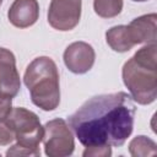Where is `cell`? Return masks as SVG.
Wrapping results in <instances>:
<instances>
[{"instance_id": "6da1fadb", "label": "cell", "mask_w": 157, "mask_h": 157, "mask_svg": "<svg viewBox=\"0 0 157 157\" xmlns=\"http://www.w3.org/2000/svg\"><path fill=\"white\" fill-rule=\"evenodd\" d=\"M135 104L125 92L99 94L69 118V126L86 146H121L134 129Z\"/></svg>"}, {"instance_id": "7a4b0ae2", "label": "cell", "mask_w": 157, "mask_h": 157, "mask_svg": "<svg viewBox=\"0 0 157 157\" xmlns=\"http://www.w3.org/2000/svg\"><path fill=\"white\" fill-rule=\"evenodd\" d=\"M156 43L139 49L123 66V81L131 98L139 104H150L157 97Z\"/></svg>"}, {"instance_id": "3957f363", "label": "cell", "mask_w": 157, "mask_h": 157, "mask_svg": "<svg viewBox=\"0 0 157 157\" xmlns=\"http://www.w3.org/2000/svg\"><path fill=\"white\" fill-rule=\"evenodd\" d=\"M25 85L32 102L43 110H54L60 102L59 72L53 59L36 58L26 69Z\"/></svg>"}, {"instance_id": "277c9868", "label": "cell", "mask_w": 157, "mask_h": 157, "mask_svg": "<svg viewBox=\"0 0 157 157\" xmlns=\"http://www.w3.org/2000/svg\"><path fill=\"white\" fill-rule=\"evenodd\" d=\"M6 123L12 129L18 145L28 148H38L44 129L36 113L22 107H16L11 109Z\"/></svg>"}, {"instance_id": "5b68a950", "label": "cell", "mask_w": 157, "mask_h": 157, "mask_svg": "<svg viewBox=\"0 0 157 157\" xmlns=\"http://www.w3.org/2000/svg\"><path fill=\"white\" fill-rule=\"evenodd\" d=\"M43 144L45 155L49 157H66L74 152L75 140L72 131L64 119L56 118L44 126Z\"/></svg>"}, {"instance_id": "8992f818", "label": "cell", "mask_w": 157, "mask_h": 157, "mask_svg": "<svg viewBox=\"0 0 157 157\" xmlns=\"http://www.w3.org/2000/svg\"><path fill=\"white\" fill-rule=\"evenodd\" d=\"M81 0H52L48 10V22L58 31L74 29L80 22Z\"/></svg>"}, {"instance_id": "52a82bcc", "label": "cell", "mask_w": 157, "mask_h": 157, "mask_svg": "<svg viewBox=\"0 0 157 157\" xmlns=\"http://www.w3.org/2000/svg\"><path fill=\"white\" fill-rule=\"evenodd\" d=\"M21 88L16 59L12 52L0 48V97L13 98Z\"/></svg>"}, {"instance_id": "ba28073f", "label": "cell", "mask_w": 157, "mask_h": 157, "mask_svg": "<svg viewBox=\"0 0 157 157\" xmlns=\"http://www.w3.org/2000/svg\"><path fill=\"white\" fill-rule=\"evenodd\" d=\"M96 54L86 42H74L64 52V63L74 74H85L90 71L94 64Z\"/></svg>"}, {"instance_id": "9c48e42d", "label": "cell", "mask_w": 157, "mask_h": 157, "mask_svg": "<svg viewBox=\"0 0 157 157\" xmlns=\"http://www.w3.org/2000/svg\"><path fill=\"white\" fill-rule=\"evenodd\" d=\"M38 16L39 5L37 0H15L7 12L10 22L18 28H27L34 25Z\"/></svg>"}, {"instance_id": "30bf717a", "label": "cell", "mask_w": 157, "mask_h": 157, "mask_svg": "<svg viewBox=\"0 0 157 157\" xmlns=\"http://www.w3.org/2000/svg\"><path fill=\"white\" fill-rule=\"evenodd\" d=\"M156 21H157L156 13L142 15V16L132 20L126 26L131 42L134 44L156 43V38H157Z\"/></svg>"}, {"instance_id": "8fae6325", "label": "cell", "mask_w": 157, "mask_h": 157, "mask_svg": "<svg viewBox=\"0 0 157 157\" xmlns=\"http://www.w3.org/2000/svg\"><path fill=\"white\" fill-rule=\"evenodd\" d=\"M105 39L108 45L114 52H118V53L129 52L135 45L130 39L128 27L124 25L114 26L110 29H108L105 33Z\"/></svg>"}, {"instance_id": "7c38bea8", "label": "cell", "mask_w": 157, "mask_h": 157, "mask_svg": "<svg viewBox=\"0 0 157 157\" xmlns=\"http://www.w3.org/2000/svg\"><path fill=\"white\" fill-rule=\"evenodd\" d=\"M129 152L134 157L155 156L157 153V145L147 136L139 135L134 137L129 144Z\"/></svg>"}, {"instance_id": "4fadbf2b", "label": "cell", "mask_w": 157, "mask_h": 157, "mask_svg": "<svg viewBox=\"0 0 157 157\" xmlns=\"http://www.w3.org/2000/svg\"><path fill=\"white\" fill-rule=\"evenodd\" d=\"M93 9L94 12L103 18L115 17L123 10V0H94Z\"/></svg>"}, {"instance_id": "5bb4252c", "label": "cell", "mask_w": 157, "mask_h": 157, "mask_svg": "<svg viewBox=\"0 0 157 157\" xmlns=\"http://www.w3.org/2000/svg\"><path fill=\"white\" fill-rule=\"evenodd\" d=\"M6 156H40V151L39 148H28L16 144L7 150Z\"/></svg>"}, {"instance_id": "9a60e30c", "label": "cell", "mask_w": 157, "mask_h": 157, "mask_svg": "<svg viewBox=\"0 0 157 157\" xmlns=\"http://www.w3.org/2000/svg\"><path fill=\"white\" fill-rule=\"evenodd\" d=\"M13 139H15V134L6 123V119L0 121V145L1 146L10 145L13 141Z\"/></svg>"}, {"instance_id": "2e32d148", "label": "cell", "mask_w": 157, "mask_h": 157, "mask_svg": "<svg viewBox=\"0 0 157 157\" xmlns=\"http://www.w3.org/2000/svg\"><path fill=\"white\" fill-rule=\"evenodd\" d=\"M82 155L85 157H87V156L107 157V156L112 155V150H110V146H90V147H86V150L83 151Z\"/></svg>"}, {"instance_id": "e0dca14e", "label": "cell", "mask_w": 157, "mask_h": 157, "mask_svg": "<svg viewBox=\"0 0 157 157\" xmlns=\"http://www.w3.org/2000/svg\"><path fill=\"white\" fill-rule=\"evenodd\" d=\"M12 107H11V98H4L0 97V121L5 120L7 115L10 114Z\"/></svg>"}, {"instance_id": "ac0fdd59", "label": "cell", "mask_w": 157, "mask_h": 157, "mask_svg": "<svg viewBox=\"0 0 157 157\" xmlns=\"http://www.w3.org/2000/svg\"><path fill=\"white\" fill-rule=\"evenodd\" d=\"M132 1H147V0H132Z\"/></svg>"}, {"instance_id": "d6986e66", "label": "cell", "mask_w": 157, "mask_h": 157, "mask_svg": "<svg viewBox=\"0 0 157 157\" xmlns=\"http://www.w3.org/2000/svg\"><path fill=\"white\" fill-rule=\"evenodd\" d=\"M1 2H2V0H0V5H1Z\"/></svg>"}]
</instances>
